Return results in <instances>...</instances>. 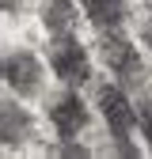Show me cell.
Segmentation results:
<instances>
[{"mask_svg": "<svg viewBox=\"0 0 152 159\" xmlns=\"http://www.w3.org/2000/svg\"><path fill=\"white\" fill-rule=\"evenodd\" d=\"M50 65H53L57 80H61V84H69V87L84 84V80L91 76L88 53H84V46L76 42L72 34H61V38H57V42L50 46Z\"/></svg>", "mask_w": 152, "mask_h": 159, "instance_id": "1", "label": "cell"}, {"mask_svg": "<svg viewBox=\"0 0 152 159\" xmlns=\"http://www.w3.org/2000/svg\"><path fill=\"white\" fill-rule=\"evenodd\" d=\"M99 57L107 61V68L122 80V84H141V53L133 49L126 38L118 34H103V42H99Z\"/></svg>", "mask_w": 152, "mask_h": 159, "instance_id": "2", "label": "cell"}, {"mask_svg": "<svg viewBox=\"0 0 152 159\" xmlns=\"http://www.w3.org/2000/svg\"><path fill=\"white\" fill-rule=\"evenodd\" d=\"M99 110H103V121L110 125V133L118 136V140H129V133L141 121V114L133 110V102L122 95V87H99Z\"/></svg>", "mask_w": 152, "mask_h": 159, "instance_id": "3", "label": "cell"}, {"mask_svg": "<svg viewBox=\"0 0 152 159\" xmlns=\"http://www.w3.org/2000/svg\"><path fill=\"white\" fill-rule=\"evenodd\" d=\"M4 84L15 95H38V87H42V65H38V57L27 53V49H12L4 57Z\"/></svg>", "mask_w": 152, "mask_h": 159, "instance_id": "4", "label": "cell"}, {"mask_svg": "<svg viewBox=\"0 0 152 159\" xmlns=\"http://www.w3.org/2000/svg\"><path fill=\"white\" fill-rule=\"evenodd\" d=\"M50 121H53V129H57L61 140L76 136V133L88 125V110H84V102H80V95H76V91L57 95L53 102H50Z\"/></svg>", "mask_w": 152, "mask_h": 159, "instance_id": "5", "label": "cell"}, {"mask_svg": "<svg viewBox=\"0 0 152 159\" xmlns=\"http://www.w3.org/2000/svg\"><path fill=\"white\" fill-rule=\"evenodd\" d=\"M42 27L53 38L72 34V27H76V4L72 0H42Z\"/></svg>", "mask_w": 152, "mask_h": 159, "instance_id": "6", "label": "cell"}, {"mask_svg": "<svg viewBox=\"0 0 152 159\" xmlns=\"http://www.w3.org/2000/svg\"><path fill=\"white\" fill-rule=\"evenodd\" d=\"M80 4L99 30H118L126 23V0H80Z\"/></svg>", "mask_w": 152, "mask_h": 159, "instance_id": "7", "label": "cell"}, {"mask_svg": "<svg viewBox=\"0 0 152 159\" xmlns=\"http://www.w3.org/2000/svg\"><path fill=\"white\" fill-rule=\"evenodd\" d=\"M27 133H31V121H27V114L19 110L15 102H4V144L12 148L15 140H23Z\"/></svg>", "mask_w": 152, "mask_h": 159, "instance_id": "8", "label": "cell"}, {"mask_svg": "<svg viewBox=\"0 0 152 159\" xmlns=\"http://www.w3.org/2000/svg\"><path fill=\"white\" fill-rule=\"evenodd\" d=\"M141 129H145V140H148V148H152V98L141 102Z\"/></svg>", "mask_w": 152, "mask_h": 159, "instance_id": "9", "label": "cell"}, {"mask_svg": "<svg viewBox=\"0 0 152 159\" xmlns=\"http://www.w3.org/2000/svg\"><path fill=\"white\" fill-rule=\"evenodd\" d=\"M23 8H27V0H4V11H8V15H19Z\"/></svg>", "mask_w": 152, "mask_h": 159, "instance_id": "10", "label": "cell"}, {"mask_svg": "<svg viewBox=\"0 0 152 159\" xmlns=\"http://www.w3.org/2000/svg\"><path fill=\"white\" fill-rule=\"evenodd\" d=\"M57 155H88V148H76V144H65V148H57Z\"/></svg>", "mask_w": 152, "mask_h": 159, "instance_id": "11", "label": "cell"}, {"mask_svg": "<svg viewBox=\"0 0 152 159\" xmlns=\"http://www.w3.org/2000/svg\"><path fill=\"white\" fill-rule=\"evenodd\" d=\"M148 49H152V23H148Z\"/></svg>", "mask_w": 152, "mask_h": 159, "instance_id": "12", "label": "cell"}, {"mask_svg": "<svg viewBox=\"0 0 152 159\" xmlns=\"http://www.w3.org/2000/svg\"><path fill=\"white\" fill-rule=\"evenodd\" d=\"M148 4H152V0H148Z\"/></svg>", "mask_w": 152, "mask_h": 159, "instance_id": "13", "label": "cell"}]
</instances>
